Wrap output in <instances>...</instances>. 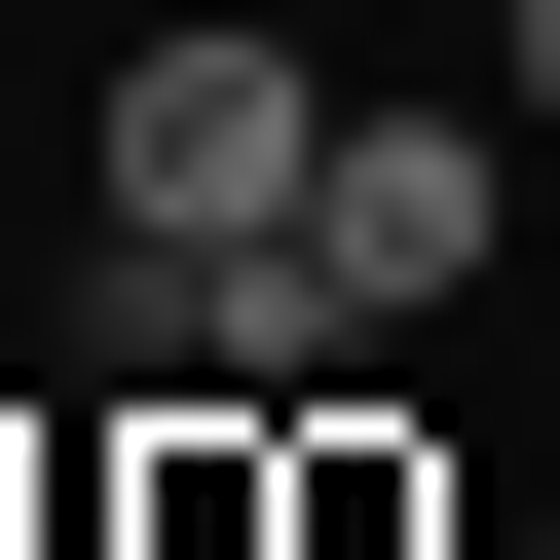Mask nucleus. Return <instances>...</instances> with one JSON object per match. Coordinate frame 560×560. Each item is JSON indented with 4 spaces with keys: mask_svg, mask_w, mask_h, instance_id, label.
<instances>
[{
    "mask_svg": "<svg viewBox=\"0 0 560 560\" xmlns=\"http://www.w3.org/2000/svg\"><path fill=\"white\" fill-rule=\"evenodd\" d=\"M300 150H337L300 38H150V75H113V261H261V224H300Z\"/></svg>",
    "mask_w": 560,
    "mask_h": 560,
    "instance_id": "1",
    "label": "nucleus"
},
{
    "mask_svg": "<svg viewBox=\"0 0 560 560\" xmlns=\"http://www.w3.org/2000/svg\"><path fill=\"white\" fill-rule=\"evenodd\" d=\"M523 560H560V523H523Z\"/></svg>",
    "mask_w": 560,
    "mask_h": 560,
    "instance_id": "5",
    "label": "nucleus"
},
{
    "mask_svg": "<svg viewBox=\"0 0 560 560\" xmlns=\"http://www.w3.org/2000/svg\"><path fill=\"white\" fill-rule=\"evenodd\" d=\"M486 75H523V150H560V0H486Z\"/></svg>",
    "mask_w": 560,
    "mask_h": 560,
    "instance_id": "4",
    "label": "nucleus"
},
{
    "mask_svg": "<svg viewBox=\"0 0 560 560\" xmlns=\"http://www.w3.org/2000/svg\"><path fill=\"white\" fill-rule=\"evenodd\" d=\"M486 224H523V187H486V113H411V75H337V150H300V261H337L374 337H448V300H486Z\"/></svg>",
    "mask_w": 560,
    "mask_h": 560,
    "instance_id": "2",
    "label": "nucleus"
},
{
    "mask_svg": "<svg viewBox=\"0 0 560 560\" xmlns=\"http://www.w3.org/2000/svg\"><path fill=\"white\" fill-rule=\"evenodd\" d=\"M300 560H448V523H411V448H337V411H300Z\"/></svg>",
    "mask_w": 560,
    "mask_h": 560,
    "instance_id": "3",
    "label": "nucleus"
}]
</instances>
